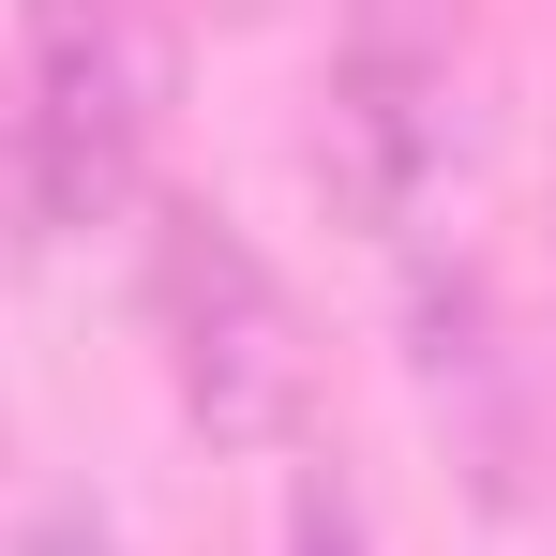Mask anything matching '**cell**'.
<instances>
[{
    "label": "cell",
    "mask_w": 556,
    "mask_h": 556,
    "mask_svg": "<svg viewBox=\"0 0 556 556\" xmlns=\"http://www.w3.org/2000/svg\"><path fill=\"white\" fill-rule=\"evenodd\" d=\"M286 556H376L362 481H346V466H301V481H286Z\"/></svg>",
    "instance_id": "cell-5"
},
{
    "label": "cell",
    "mask_w": 556,
    "mask_h": 556,
    "mask_svg": "<svg viewBox=\"0 0 556 556\" xmlns=\"http://www.w3.org/2000/svg\"><path fill=\"white\" fill-rule=\"evenodd\" d=\"M151 346L211 452H286L316 421V331H301L286 271L195 195H151Z\"/></svg>",
    "instance_id": "cell-2"
},
{
    "label": "cell",
    "mask_w": 556,
    "mask_h": 556,
    "mask_svg": "<svg viewBox=\"0 0 556 556\" xmlns=\"http://www.w3.org/2000/svg\"><path fill=\"white\" fill-rule=\"evenodd\" d=\"M316 166H331V195L362 211V226H406L421 195H437V166H452V105H437V61L421 46H346L331 61V136H316Z\"/></svg>",
    "instance_id": "cell-3"
},
{
    "label": "cell",
    "mask_w": 556,
    "mask_h": 556,
    "mask_svg": "<svg viewBox=\"0 0 556 556\" xmlns=\"http://www.w3.org/2000/svg\"><path fill=\"white\" fill-rule=\"evenodd\" d=\"M406 362H421V406L452 421V452L481 466V496L527 481V421H511V346H496V301L466 256H421L406 271Z\"/></svg>",
    "instance_id": "cell-4"
},
{
    "label": "cell",
    "mask_w": 556,
    "mask_h": 556,
    "mask_svg": "<svg viewBox=\"0 0 556 556\" xmlns=\"http://www.w3.org/2000/svg\"><path fill=\"white\" fill-rule=\"evenodd\" d=\"M0 556H121V527H105L91 496H46V511H30V527H15Z\"/></svg>",
    "instance_id": "cell-6"
},
{
    "label": "cell",
    "mask_w": 556,
    "mask_h": 556,
    "mask_svg": "<svg viewBox=\"0 0 556 556\" xmlns=\"http://www.w3.org/2000/svg\"><path fill=\"white\" fill-rule=\"evenodd\" d=\"M15 181L46 226H105V211H151V151L181 121V30L151 0H15Z\"/></svg>",
    "instance_id": "cell-1"
}]
</instances>
